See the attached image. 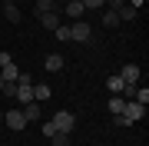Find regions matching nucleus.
<instances>
[{"label": "nucleus", "mask_w": 149, "mask_h": 146, "mask_svg": "<svg viewBox=\"0 0 149 146\" xmlns=\"http://www.w3.org/2000/svg\"><path fill=\"white\" fill-rule=\"evenodd\" d=\"M119 116L133 126V123H139V119H146V106H143V103H136V100H126V106H123Z\"/></svg>", "instance_id": "1"}, {"label": "nucleus", "mask_w": 149, "mask_h": 146, "mask_svg": "<svg viewBox=\"0 0 149 146\" xmlns=\"http://www.w3.org/2000/svg\"><path fill=\"white\" fill-rule=\"evenodd\" d=\"M50 123L56 126V133H70V130L76 126V116L70 113V110H60V113H56L53 119H50Z\"/></svg>", "instance_id": "2"}, {"label": "nucleus", "mask_w": 149, "mask_h": 146, "mask_svg": "<svg viewBox=\"0 0 149 146\" xmlns=\"http://www.w3.org/2000/svg\"><path fill=\"white\" fill-rule=\"evenodd\" d=\"M70 40L86 43V40H90V23H86V20H73V23H70Z\"/></svg>", "instance_id": "3"}, {"label": "nucleus", "mask_w": 149, "mask_h": 146, "mask_svg": "<svg viewBox=\"0 0 149 146\" xmlns=\"http://www.w3.org/2000/svg\"><path fill=\"white\" fill-rule=\"evenodd\" d=\"M3 123L10 126L13 133H20V130H27V119H23L20 110H10V113H3Z\"/></svg>", "instance_id": "4"}, {"label": "nucleus", "mask_w": 149, "mask_h": 146, "mask_svg": "<svg viewBox=\"0 0 149 146\" xmlns=\"http://www.w3.org/2000/svg\"><path fill=\"white\" fill-rule=\"evenodd\" d=\"M63 13L70 17V20H80V17L86 13V7L80 3V0H66V3H63Z\"/></svg>", "instance_id": "5"}, {"label": "nucleus", "mask_w": 149, "mask_h": 146, "mask_svg": "<svg viewBox=\"0 0 149 146\" xmlns=\"http://www.w3.org/2000/svg\"><path fill=\"white\" fill-rule=\"evenodd\" d=\"M119 76H123V83H139V76H143V70H139L136 63H126L119 70Z\"/></svg>", "instance_id": "6"}, {"label": "nucleus", "mask_w": 149, "mask_h": 146, "mask_svg": "<svg viewBox=\"0 0 149 146\" xmlns=\"http://www.w3.org/2000/svg\"><path fill=\"white\" fill-rule=\"evenodd\" d=\"M23 119H27V123H33V119H40V103L37 100H30V103H23Z\"/></svg>", "instance_id": "7"}, {"label": "nucleus", "mask_w": 149, "mask_h": 146, "mask_svg": "<svg viewBox=\"0 0 149 146\" xmlns=\"http://www.w3.org/2000/svg\"><path fill=\"white\" fill-rule=\"evenodd\" d=\"M60 20H63V17H60V10H50V13H40V23L47 30H56L60 27Z\"/></svg>", "instance_id": "8"}, {"label": "nucleus", "mask_w": 149, "mask_h": 146, "mask_svg": "<svg viewBox=\"0 0 149 146\" xmlns=\"http://www.w3.org/2000/svg\"><path fill=\"white\" fill-rule=\"evenodd\" d=\"M3 13L10 23H20V7H17V0H3Z\"/></svg>", "instance_id": "9"}, {"label": "nucleus", "mask_w": 149, "mask_h": 146, "mask_svg": "<svg viewBox=\"0 0 149 146\" xmlns=\"http://www.w3.org/2000/svg\"><path fill=\"white\" fill-rule=\"evenodd\" d=\"M43 66H47V73H60V70H63V57H60V53H50L47 60H43Z\"/></svg>", "instance_id": "10"}, {"label": "nucleus", "mask_w": 149, "mask_h": 146, "mask_svg": "<svg viewBox=\"0 0 149 146\" xmlns=\"http://www.w3.org/2000/svg\"><path fill=\"white\" fill-rule=\"evenodd\" d=\"M33 100H37V103L50 100V87H47V83H33Z\"/></svg>", "instance_id": "11"}, {"label": "nucleus", "mask_w": 149, "mask_h": 146, "mask_svg": "<svg viewBox=\"0 0 149 146\" xmlns=\"http://www.w3.org/2000/svg\"><path fill=\"white\" fill-rule=\"evenodd\" d=\"M106 90H109V93H123V76H119V73L106 76Z\"/></svg>", "instance_id": "12"}, {"label": "nucleus", "mask_w": 149, "mask_h": 146, "mask_svg": "<svg viewBox=\"0 0 149 146\" xmlns=\"http://www.w3.org/2000/svg\"><path fill=\"white\" fill-rule=\"evenodd\" d=\"M123 106H126V100H123L119 93H113V100H109V113H113V116H119V113H123Z\"/></svg>", "instance_id": "13"}, {"label": "nucleus", "mask_w": 149, "mask_h": 146, "mask_svg": "<svg viewBox=\"0 0 149 146\" xmlns=\"http://www.w3.org/2000/svg\"><path fill=\"white\" fill-rule=\"evenodd\" d=\"M33 10H37V17H40V13H50V10H56V0H37Z\"/></svg>", "instance_id": "14"}, {"label": "nucleus", "mask_w": 149, "mask_h": 146, "mask_svg": "<svg viewBox=\"0 0 149 146\" xmlns=\"http://www.w3.org/2000/svg\"><path fill=\"white\" fill-rule=\"evenodd\" d=\"M0 73H3V80H7V83H17V76H20V70H17V63L3 66V70H0Z\"/></svg>", "instance_id": "15"}, {"label": "nucleus", "mask_w": 149, "mask_h": 146, "mask_svg": "<svg viewBox=\"0 0 149 146\" xmlns=\"http://www.w3.org/2000/svg\"><path fill=\"white\" fill-rule=\"evenodd\" d=\"M136 103H143V106H146V103H149V87H146V83H143V87H136V96H133Z\"/></svg>", "instance_id": "16"}, {"label": "nucleus", "mask_w": 149, "mask_h": 146, "mask_svg": "<svg viewBox=\"0 0 149 146\" xmlns=\"http://www.w3.org/2000/svg\"><path fill=\"white\" fill-rule=\"evenodd\" d=\"M136 13H139V10H133V7H119V10H116L119 20H136Z\"/></svg>", "instance_id": "17"}, {"label": "nucleus", "mask_w": 149, "mask_h": 146, "mask_svg": "<svg viewBox=\"0 0 149 146\" xmlns=\"http://www.w3.org/2000/svg\"><path fill=\"white\" fill-rule=\"evenodd\" d=\"M50 143H53V146H70V133H53Z\"/></svg>", "instance_id": "18"}, {"label": "nucleus", "mask_w": 149, "mask_h": 146, "mask_svg": "<svg viewBox=\"0 0 149 146\" xmlns=\"http://www.w3.org/2000/svg\"><path fill=\"white\" fill-rule=\"evenodd\" d=\"M103 23H106V27H116V23H119L116 10H106V13H103Z\"/></svg>", "instance_id": "19"}, {"label": "nucleus", "mask_w": 149, "mask_h": 146, "mask_svg": "<svg viewBox=\"0 0 149 146\" xmlns=\"http://www.w3.org/2000/svg\"><path fill=\"white\" fill-rule=\"evenodd\" d=\"M53 33H56V40H63V43L70 40V27H66V23H60V27H56Z\"/></svg>", "instance_id": "20"}, {"label": "nucleus", "mask_w": 149, "mask_h": 146, "mask_svg": "<svg viewBox=\"0 0 149 146\" xmlns=\"http://www.w3.org/2000/svg\"><path fill=\"white\" fill-rule=\"evenodd\" d=\"M86 10H100V7H106V0H80Z\"/></svg>", "instance_id": "21"}, {"label": "nucleus", "mask_w": 149, "mask_h": 146, "mask_svg": "<svg viewBox=\"0 0 149 146\" xmlns=\"http://www.w3.org/2000/svg\"><path fill=\"white\" fill-rule=\"evenodd\" d=\"M40 133H43V136H47V140H50V136H53V133H56V126H53V123H50V119H47V123H43V126H40Z\"/></svg>", "instance_id": "22"}, {"label": "nucleus", "mask_w": 149, "mask_h": 146, "mask_svg": "<svg viewBox=\"0 0 149 146\" xmlns=\"http://www.w3.org/2000/svg\"><path fill=\"white\" fill-rule=\"evenodd\" d=\"M13 60H10V53H7V50H0V70H3V66H10Z\"/></svg>", "instance_id": "23"}, {"label": "nucleus", "mask_w": 149, "mask_h": 146, "mask_svg": "<svg viewBox=\"0 0 149 146\" xmlns=\"http://www.w3.org/2000/svg\"><path fill=\"white\" fill-rule=\"evenodd\" d=\"M106 3L113 7V10H119V7H126V0H106Z\"/></svg>", "instance_id": "24"}, {"label": "nucleus", "mask_w": 149, "mask_h": 146, "mask_svg": "<svg viewBox=\"0 0 149 146\" xmlns=\"http://www.w3.org/2000/svg\"><path fill=\"white\" fill-rule=\"evenodd\" d=\"M3 87H7V80H3V73H0V93H3Z\"/></svg>", "instance_id": "25"}, {"label": "nucleus", "mask_w": 149, "mask_h": 146, "mask_svg": "<svg viewBox=\"0 0 149 146\" xmlns=\"http://www.w3.org/2000/svg\"><path fill=\"white\" fill-rule=\"evenodd\" d=\"M0 123H3V110H0Z\"/></svg>", "instance_id": "26"}]
</instances>
